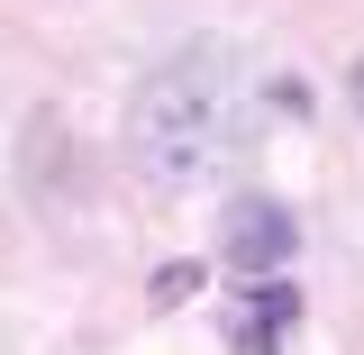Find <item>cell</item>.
<instances>
[{"label":"cell","instance_id":"cell-1","mask_svg":"<svg viewBox=\"0 0 364 355\" xmlns=\"http://www.w3.org/2000/svg\"><path fill=\"white\" fill-rule=\"evenodd\" d=\"M228 119H237V55H228L219 37L173 46V55L136 83V100H128V155H136V174L164 182V191L200 182L228 155Z\"/></svg>","mask_w":364,"mask_h":355},{"label":"cell","instance_id":"cell-2","mask_svg":"<svg viewBox=\"0 0 364 355\" xmlns=\"http://www.w3.org/2000/svg\"><path fill=\"white\" fill-rule=\"evenodd\" d=\"M301 255V228H291V210L282 201H237L228 210V265L237 273H273Z\"/></svg>","mask_w":364,"mask_h":355},{"label":"cell","instance_id":"cell-5","mask_svg":"<svg viewBox=\"0 0 364 355\" xmlns=\"http://www.w3.org/2000/svg\"><path fill=\"white\" fill-rule=\"evenodd\" d=\"M346 100H355V119H364V55H355V73H346Z\"/></svg>","mask_w":364,"mask_h":355},{"label":"cell","instance_id":"cell-3","mask_svg":"<svg viewBox=\"0 0 364 355\" xmlns=\"http://www.w3.org/2000/svg\"><path fill=\"white\" fill-rule=\"evenodd\" d=\"M291 319H301V292L291 282H264L255 292V328H291Z\"/></svg>","mask_w":364,"mask_h":355},{"label":"cell","instance_id":"cell-4","mask_svg":"<svg viewBox=\"0 0 364 355\" xmlns=\"http://www.w3.org/2000/svg\"><path fill=\"white\" fill-rule=\"evenodd\" d=\"M191 292H200V265H164L155 273V301H191Z\"/></svg>","mask_w":364,"mask_h":355}]
</instances>
